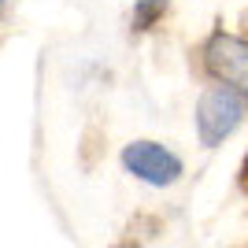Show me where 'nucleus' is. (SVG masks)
I'll list each match as a JSON object with an SVG mask.
<instances>
[{
    "instance_id": "obj_1",
    "label": "nucleus",
    "mask_w": 248,
    "mask_h": 248,
    "mask_svg": "<svg viewBox=\"0 0 248 248\" xmlns=\"http://www.w3.org/2000/svg\"><path fill=\"white\" fill-rule=\"evenodd\" d=\"M248 119V96L233 85L207 82L193 108V130L204 148H218L237 134Z\"/></svg>"
},
{
    "instance_id": "obj_2",
    "label": "nucleus",
    "mask_w": 248,
    "mask_h": 248,
    "mask_svg": "<svg viewBox=\"0 0 248 248\" xmlns=\"http://www.w3.org/2000/svg\"><path fill=\"white\" fill-rule=\"evenodd\" d=\"M119 163H123V170L134 178V182H141V186H148V189H170L186 174V159L170 145L152 141V137H137V141L123 145Z\"/></svg>"
},
{
    "instance_id": "obj_3",
    "label": "nucleus",
    "mask_w": 248,
    "mask_h": 248,
    "mask_svg": "<svg viewBox=\"0 0 248 248\" xmlns=\"http://www.w3.org/2000/svg\"><path fill=\"white\" fill-rule=\"evenodd\" d=\"M197 56H200V71H204L207 82L233 85L248 96V37L215 26L200 41Z\"/></svg>"
},
{
    "instance_id": "obj_4",
    "label": "nucleus",
    "mask_w": 248,
    "mask_h": 248,
    "mask_svg": "<svg viewBox=\"0 0 248 248\" xmlns=\"http://www.w3.org/2000/svg\"><path fill=\"white\" fill-rule=\"evenodd\" d=\"M167 8H170V0H137L134 11H130V30H134V33L152 30L155 22L167 15Z\"/></svg>"
},
{
    "instance_id": "obj_5",
    "label": "nucleus",
    "mask_w": 248,
    "mask_h": 248,
    "mask_svg": "<svg viewBox=\"0 0 248 248\" xmlns=\"http://www.w3.org/2000/svg\"><path fill=\"white\" fill-rule=\"evenodd\" d=\"M4 8H8V0H0V11H4Z\"/></svg>"
}]
</instances>
